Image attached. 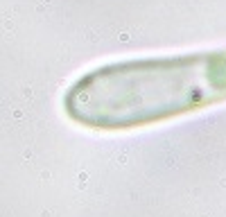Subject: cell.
<instances>
[{
    "label": "cell",
    "mask_w": 226,
    "mask_h": 217,
    "mask_svg": "<svg viewBox=\"0 0 226 217\" xmlns=\"http://www.w3.org/2000/svg\"><path fill=\"white\" fill-rule=\"evenodd\" d=\"M226 102V48L115 61L66 91L63 109L81 127L125 131Z\"/></svg>",
    "instance_id": "cell-1"
}]
</instances>
